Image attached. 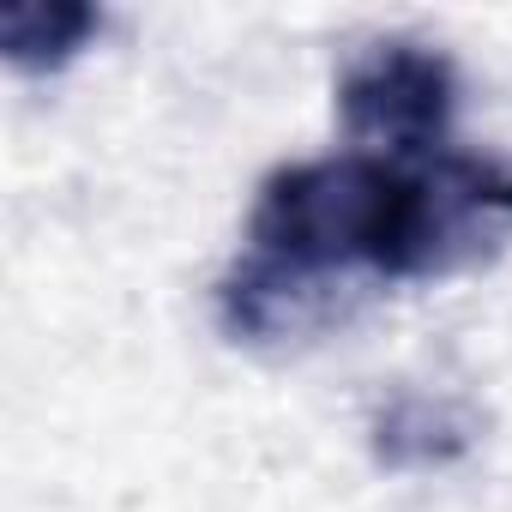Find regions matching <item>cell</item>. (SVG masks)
Listing matches in <instances>:
<instances>
[{"label": "cell", "instance_id": "3", "mask_svg": "<svg viewBox=\"0 0 512 512\" xmlns=\"http://www.w3.org/2000/svg\"><path fill=\"white\" fill-rule=\"evenodd\" d=\"M458 103V73L428 43H374L338 79V115L350 139L398 157H434Z\"/></svg>", "mask_w": 512, "mask_h": 512}, {"label": "cell", "instance_id": "1", "mask_svg": "<svg viewBox=\"0 0 512 512\" xmlns=\"http://www.w3.org/2000/svg\"><path fill=\"white\" fill-rule=\"evenodd\" d=\"M398 199V163L374 151L290 163L260 187L253 205V253H272L302 272L380 266L386 223Z\"/></svg>", "mask_w": 512, "mask_h": 512}, {"label": "cell", "instance_id": "4", "mask_svg": "<svg viewBox=\"0 0 512 512\" xmlns=\"http://www.w3.org/2000/svg\"><path fill=\"white\" fill-rule=\"evenodd\" d=\"M356 290L338 284V272H302L272 253H247V260L217 284V314L235 344H302L320 338L350 314Z\"/></svg>", "mask_w": 512, "mask_h": 512}, {"label": "cell", "instance_id": "6", "mask_svg": "<svg viewBox=\"0 0 512 512\" xmlns=\"http://www.w3.org/2000/svg\"><path fill=\"white\" fill-rule=\"evenodd\" d=\"M97 31H103V13L85 7V0H7L0 7V49L19 73L67 67Z\"/></svg>", "mask_w": 512, "mask_h": 512}, {"label": "cell", "instance_id": "2", "mask_svg": "<svg viewBox=\"0 0 512 512\" xmlns=\"http://www.w3.org/2000/svg\"><path fill=\"white\" fill-rule=\"evenodd\" d=\"M512 241V163L434 151L398 163V199L380 247V278H452Z\"/></svg>", "mask_w": 512, "mask_h": 512}, {"label": "cell", "instance_id": "5", "mask_svg": "<svg viewBox=\"0 0 512 512\" xmlns=\"http://www.w3.org/2000/svg\"><path fill=\"white\" fill-rule=\"evenodd\" d=\"M476 416L452 398H428V392H404L374 416V458L386 470H428V464H452L476 446Z\"/></svg>", "mask_w": 512, "mask_h": 512}]
</instances>
